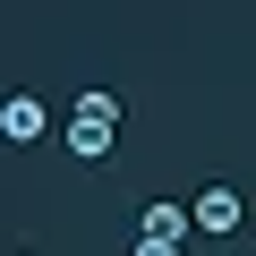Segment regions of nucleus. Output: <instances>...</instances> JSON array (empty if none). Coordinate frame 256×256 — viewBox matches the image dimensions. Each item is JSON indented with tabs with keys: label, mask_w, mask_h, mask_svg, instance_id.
Wrapping results in <instances>:
<instances>
[{
	"label": "nucleus",
	"mask_w": 256,
	"mask_h": 256,
	"mask_svg": "<svg viewBox=\"0 0 256 256\" xmlns=\"http://www.w3.org/2000/svg\"><path fill=\"white\" fill-rule=\"evenodd\" d=\"M43 128H52V102L43 94H0V137H9V146H43Z\"/></svg>",
	"instance_id": "nucleus-4"
},
{
	"label": "nucleus",
	"mask_w": 256,
	"mask_h": 256,
	"mask_svg": "<svg viewBox=\"0 0 256 256\" xmlns=\"http://www.w3.org/2000/svg\"><path fill=\"white\" fill-rule=\"evenodd\" d=\"M111 137H120V94L86 86V94H77V120H68V154H77V162H102Z\"/></svg>",
	"instance_id": "nucleus-1"
},
{
	"label": "nucleus",
	"mask_w": 256,
	"mask_h": 256,
	"mask_svg": "<svg viewBox=\"0 0 256 256\" xmlns=\"http://www.w3.org/2000/svg\"><path fill=\"white\" fill-rule=\"evenodd\" d=\"M239 222H248V205H239V188H222V180L188 205V230H205V239H230Z\"/></svg>",
	"instance_id": "nucleus-2"
},
{
	"label": "nucleus",
	"mask_w": 256,
	"mask_h": 256,
	"mask_svg": "<svg viewBox=\"0 0 256 256\" xmlns=\"http://www.w3.org/2000/svg\"><path fill=\"white\" fill-rule=\"evenodd\" d=\"M180 248H188V205H146L137 256H180Z\"/></svg>",
	"instance_id": "nucleus-3"
}]
</instances>
